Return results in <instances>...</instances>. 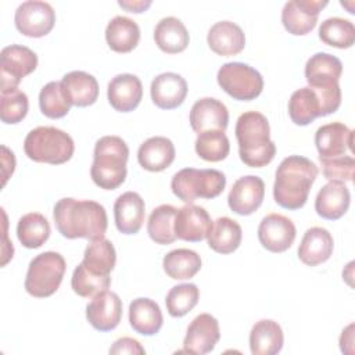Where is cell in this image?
I'll list each match as a JSON object with an SVG mask.
<instances>
[{
	"label": "cell",
	"mask_w": 355,
	"mask_h": 355,
	"mask_svg": "<svg viewBox=\"0 0 355 355\" xmlns=\"http://www.w3.org/2000/svg\"><path fill=\"white\" fill-rule=\"evenodd\" d=\"M225 186L226 178L218 169L183 168L171 180L173 194L187 204L196 198H215L225 190Z\"/></svg>",
	"instance_id": "8992f818"
},
{
	"label": "cell",
	"mask_w": 355,
	"mask_h": 355,
	"mask_svg": "<svg viewBox=\"0 0 355 355\" xmlns=\"http://www.w3.org/2000/svg\"><path fill=\"white\" fill-rule=\"evenodd\" d=\"M236 139L240 159L251 168L268 165L276 154V146L270 140V128L266 116L258 111L241 114L236 122Z\"/></svg>",
	"instance_id": "3957f363"
},
{
	"label": "cell",
	"mask_w": 355,
	"mask_h": 355,
	"mask_svg": "<svg viewBox=\"0 0 355 355\" xmlns=\"http://www.w3.org/2000/svg\"><path fill=\"white\" fill-rule=\"evenodd\" d=\"M327 0H290L282 10V22L291 35H306L318 22L319 12Z\"/></svg>",
	"instance_id": "8fae6325"
},
{
	"label": "cell",
	"mask_w": 355,
	"mask_h": 355,
	"mask_svg": "<svg viewBox=\"0 0 355 355\" xmlns=\"http://www.w3.org/2000/svg\"><path fill=\"white\" fill-rule=\"evenodd\" d=\"M318 176V166L306 157L288 155L277 166L273 198L286 209H300L308 200L309 190Z\"/></svg>",
	"instance_id": "7a4b0ae2"
},
{
	"label": "cell",
	"mask_w": 355,
	"mask_h": 355,
	"mask_svg": "<svg viewBox=\"0 0 355 355\" xmlns=\"http://www.w3.org/2000/svg\"><path fill=\"white\" fill-rule=\"evenodd\" d=\"M323 175L329 180L351 182L354 178L355 161L352 155H340L336 158L320 159Z\"/></svg>",
	"instance_id": "ee69618b"
},
{
	"label": "cell",
	"mask_w": 355,
	"mask_h": 355,
	"mask_svg": "<svg viewBox=\"0 0 355 355\" xmlns=\"http://www.w3.org/2000/svg\"><path fill=\"white\" fill-rule=\"evenodd\" d=\"M107 97L115 111H133L140 104L143 97L141 82L136 75L119 73L110 80Z\"/></svg>",
	"instance_id": "d6986e66"
},
{
	"label": "cell",
	"mask_w": 355,
	"mask_h": 355,
	"mask_svg": "<svg viewBox=\"0 0 355 355\" xmlns=\"http://www.w3.org/2000/svg\"><path fill=\"white\" fill-rule=\"evenodd\" d=\"M67 263L64 257L55 251H46L36 255L28 266L25 290L36 298L53 295L64 277Z\"/></svg>",
	"instance_id": "52a82bcc"
},
{
	"label": "cell",
	"mask_w": 355,
	"mask_h": 355,
	"mask_svg": "<svg viewBox=\"0 0 355 355\" xmlns=\"http://www.w3.org/2000/svg\"><path fill=\"white\" fill-rule=\"evenodd\" d=\"M283 343V330L272 319L258 320L250 331V349L254 355H275L282 351Z\"/></svg>",
	"instance_id": "f546056e"
},
{
	"label": "cell",
	"mask_w": 355,
	"mask_h": 355,
	"mask_svg": "<svg viewBox=\"0 0 355 355\" xmlns=\"http://www.w3.org/2000/svg\"><path fill=\"white\" fill-rule=\"evenodd\" d=\"M189 119L191 129L197 133L207 130L225 132L229 123V111L220 100L204 97L193 104Z\"/></svg>",
	"instance_id": "2e32d148"
},
{
	"label": "cell",
	"mask_w": 355,
	"mask_h": 355,
	"mask_svg": "<svg viewBox=\"0 0 355 355\" xmlns=\"http://www.w3.org/2000/svg\"><path fill=\"white\" fill-rule=\"evenodd\" d=\"M178 208L171 204H162L154 208L148 216L147 232L153 241L157 244H172L176 240L175 234V216Z\"/></svg>",
	"instance_id": "d590c367"
},
{
	"label": "cell",
	"mask_w": 355,
	"mask_h": 355,
	"mask_svg": "<svg viewBox=\"0 0 355 355\" xmlns=\"http://www.w3.org/2000/svg\"><path fill=\"white\" fill-rule=\"evenodd\" d=\"M209 49L222 57L239 54L245 46L243 29L232 21H219L211 26L207 35Z\"/></svg>",
	"instance_id": "cb8c5ba5"
},
{
	"label": "cell",
	"mask_w": 355,
	"mask_h": 355,
	"mask_svg": "<svg viewBox=\"0 0 355 355\" xmlns=\"http://www.w3.org/2000/svg\"><path fill=\"white\" fill-rule=\"evenodd\" d=\"M129 157L128 144L119 136H103L96 141L92 180L104 190H115L126 179V162Z\"/></svg>",
	"instance_id": "277c9868"
},
{
	"label": "cell",
	"mask_w": 355,
	"mask_h": 355,
	"mask_svg": "<svg viewBox=\"0 0 355 355\" xmlns=\"http://www.w3.org/2000/svg\"><path fill=\"white\" fill-rule=\"evenodd\" d=\"M200 290L193 283H183L172 287L165 298L166 311L173 318H182L189 313L198 302Z\"/></svg>",
	"instance_id": "60d3db41"
},
{
	"label": "cell",
	"mask_w": 355,
	"mask_h": 355,
	"mask_svg": "<svg viewBox=\"0 0 355 355\" xmlns=\"http://www.w3.org/2000/svg\"><path fill=\"white\" fill-rule=\"evenodd\" d=\"M71 103L64 94L61 82H49L39 93V107L43 115L51 119L62 118L69 112Z\"/></svg>",
	"instance_id": "ab89813d"
},
{
	"label": "cell",
	"mask_w": 355,
	"mask_h": 355,
	"mask_svg": "<svg viewBox=\"0 0 355 355\" xmlns=\"http://www.w3.org/2000/svg\"><path fill=\"white\" fill-rule=\"evenodd\" d=\"M175 159V146L164 136H154L143 141L137 150L140 166L150 172L166 169Z\"/></svg>",
	"instance_id": "484cf974"
},
{
	"label": "cell",
	"mask_w": 355,
	"mask_h": 355,
	"mask_svg": "<svg viewBox=\"0 0 355 355\" xmlns=\"http://www.w3.org/2000/svg\"><path fill=\"white\" fill-rule=\"evenodd\" d=\"M37 67V55L26 46L11 44L0 53L1 90L17 87L18 83Z\"/></svg>",
	"instance_id": "9c48e42d"
},
{
	"label": "cell",
	"mask_w": 355,
	"mask_h": 355,
	"mask_svg": "<svg viewBox=\"0 0 355 355\" xmlns=\"http://www.w3.org/2000/svg\"><path fill=\"white\" fill-rule=\"evenodd\" d=\"M61 87L72 105L87 107L98 97V83L96 78L85 71H72L62 76Z\"/></svg>",
	"instance_id": "4316f807"
},
{
	"label": "cell",
	"mask_w": 355,
	"mask_h": 355,
	"mask_svg": "<svg viewBox=\"0 0 355 355\" xmlns=\"http://www.w3.org/2000/svg\"><path fill=\"white\" fill-rule=\"evenodd\" d=\"M319 37L329 46L337 49H348L355 42V26L348 19L331 17L320 24Z\"/></svg>",
	"instance_id": "74e56055"
},
{
	"label": "cell",
	"mask_w": 355,
	"mask_h": 355,
	"mask_svg": "<svg viewBox=\"0 0 355 355\" xmlns=\"http://www.w3.org/2000/svg\"><path fill=\"white\" fill-rule=\"evenodd\" d=\"M154 40L164 53L178 54L187 47L190 36L179 18L165 17L155 25Z\"/></svg>",
	"instance_id": "4dcf8cb0"
},
{
	"label": "cell",
	"mask_w": 355,
	"mask_h": 355,
	"mask_svg": "<svg viewBox=\"0 0 355 355\" xmlns=\"http://www.w3.org/2000/svg\"><path fill=\"white\" fill-rule=\"evenodd\" d=\"M129 323L141 336L157 334L164 323L159 305L150 298H136L129 304Z\"/></svg>",
	"instance_id": "83f0119b"
},
{
	"label": "cell",
	"mask_w": 355,
	"mask_h": 355,
	"mask_svg": "<svg viewBox=\"0 0 355 355\" xmlns=\"http://www.w3.org/2000/svg\"><path fill=\"white\" fill-rule=\"evenodd\" d=\"M341 73V61L329 53H316L305 64V79L313 89L338 85Z\"/></svg>",
	"instance_id": "d4e9b609"
},
{
	"label": "cell",
	"mask_w": 355,
	"mask_h": 355,
	"mask_svg": "<svg viewBox=\"0 0 355 355\" xmlns=\"http://www.w3.org/2000/svg\"><path fill=\"white\" fill-rule=\"evenodd\" d=\"M105 40L111 50L116 53H129L140 40V28L133 19L116 15L105 28Z\"/></svg>",
	"instance_id": "1f68e13d"
},
{
	"label": "cell",
	"mask_w": 355,
	"mask_h": 355,
	"mask_svg": "<svg viewBox=\"0 0 355 355\" xmlns=\"http://www.w3.org/2000/svg\"><path fill=\"white\" fill-rule=\"evenodd\" d=\"M118 4L128 10L129 12H143L146 11L150 6H151V1L150 0H119Z\"/></svg>",
	"instance_id": "bcb514c9"
},
{
	"label": "cell",
	"mask_w": 355,
	"mask_h": 355,
	"mask_svg": "<svg viewBox=\"0 0 355 355\" xmlns=\"http://www.w3.org/2000/svg\"><path fill=\"white\" fill-rule=\"evenodd\" d=\"M265 196V183L259 176L247 175L239 178L227 196L229 208L239 215H251L255 212Z\"/></svg>",
	"instance_id": "5bb4252c"
},
{
	"label": "cell",
	"mask_w": 355,
	"mask_h": 355,
	"mask_svg": "<svg viewBox=\"0 0 355 355\" xmlns=\"http://www.w3.org/2000/svg\"><path fill=\"white\" fill-rule=\"evenodd\" d=\"M146 205L140 194L126 191L114 204V219L116 229L123 234H136L144 222Z\"/></svg>",
	"instance_id": "44dd1931"
},
{
	"label": "cell",
	"mask_w": 355,
	"mask_h": 355,
	"mask_svg": "<svg viewBox=\"0 0 355 355\" xmlns=\"http://www.w3.org/2000/svg\"><path fill=\"white\" fill-rule=\"evenodd\" d=\"M194 148L200 158L209 162H218L225 159L229 155L230 143L225 132L207 130V132L198 133Z\"/></svg>",
	"instance_id": "f35d334b"
},
{
	"label": "cell",
	"mask_w": 355,
	"mask_h": 355,
	"mask_svg": "<svg viewBox=\"0 0 355 355\" xmlns=\"http://www.w3.org/2000/svg\"><path fill=\"white\" fill-rule=\"evenodd\" d=\"M354 132L341 122L322 125L315 133V146L319 159H329L344 155L347 150L352 153Z\"/></svg>",
	"instance_id": "ac0fdd59"
},
{
	"label": "cell",
	"mask_w": 355,
	"mask_h": 355,
	"mask_svg": "<svg viewBox=\"0 0 355 355\" xmlns=\"http://www.w3.org/2000/svg\"><path fill=\"white\" fill-rule=\"evenodd\" d=\"M219 338L220 330L218 320L209 313H200L189 324L180 352L208 354L215 348Z\"/></svg>",
	"instance_id": "4fadbf2b"
},
{
	"label": "cell",
	"mask_w": 355,
	"mask_h": 355,
	"mask_svg": "<svg viewBox=\"0 0 355 355\" xmlns=\"http://www.w3.org/2000/svg\"><path fill=\"white\" fill-rule=\"evenodd\" d=\"M150 94L153 103L162 110L178 108L187 96V83L184 78L175 72H164L151 82Z\"/></svg>",
	"instance_id": "ffe728a7"
},
{
	"label": "cell",
	"mask_w": 355,
	"mask_h": 355,
	"mask_svg": "<svg viewBox=\"0 0 355 355\" xmlns=\"http://www.w3.org/2000/svg\"><path fill=\"white\" fill-rule=\"evenodd\" d=\"M17 236L24 247L39 248L50 236V223L39 212L25 214L18 220Z\"/></svg>",
	"instance_id": "8d00e7d4"
},
{
	"label": "cell",
	"mask_w": 355,
	"mask_h": 355,
	"mask_svg": "<svg viewBox=\"0 0 355 355\" xmlns=\"http://www.w3.org/2000/svg\"><path fill=\"white\" fill-rule=\"evenodd\" d=\"M26 157L35 162L60 165L69 161L75 151L72 137L54 126H37L24 140Z\"/></svg>",
	"instance_id": "5b68a950"
},
{
	"label": "cell",
	"mask_w": 355,
	"mask_h": 355,
	"mask_svg": "<svg viewBox=\"0 0 355 355\" xmlns=\"http://www.w3.org/2000/svg\"><path fill=\"white\" fill-rule=\"evenodd\" d=\"M162 266L165 273L175 280H184L194 277L201 269V257L189 248H178L169 251L164 259Z\"/></svg>",
	"instance_id": "e575fe53"
},
{
	"label": "cell",
	"mask_w": 355,
	"mask_h": 355,
	"mask_svg": "<svg viewBox=\"0 0 355 355\" xmlns=\"http://www.w3.org/2000/svg\"><path fill=\"white\" fill-rule=\"evenodd\" d=\"M53 218L57 230L67 239L93 241L104 237L108 226L105 208L92 200L61 198L54 205Z\"/></svg>",
	"instance_id": "6da1fadb"
},
{
	"label": "cell",
	"mask_w": 355,
	"mask_h": 355,
	"mask_svg": "<svg viewBox=\"0 0 355 355\" xmlns=\"http://www.w3.org/2000/svg\"><path fill=\"white\" fill-rule=\"evenodd\" d=\"M110 284H111L110 276L93 275L83 266L82 262L75 268V270L72 273V279H71L72 290L78 295L85 297V298L94 297L97 293L107 290L110 287Z\"/></svg>",
	"instance_id": "7bdbcfd3"
},
{
	"label": "cell",
	"mask_w": 355,
	"mask_h": 355,
	"mask_svg": "<svg viewBox=\"0 0 355 355\" xmlns=\"http://www.w3.org/2000/svg\"><path fill=\"white\" fill-rule=\"evenodd\" d=\"M144 348L140 345V343L130 337H122L118 338L112 347L110 348V354H144Z\"/></svg>",
	"instance_id": "f6af8a7d"
},
{
	"label": "cell",
	"mask_w": 355,
	"mask_h": 355,
	"mask_svg": "<svg viewBox=\"0 0 355 355\" xmlns=\"http://www.w3.org/2000/svg\"><path fill=\"white\" fill-rule=\"evenodd\" d=\"M86 318L98 331L114 330L122 318V301L119 295L108 290L97 293L86 306Z\"/></svg>",
	"instance_id": "9a60e30c"
},
{
	"label": "cell",
	"mask_w": 355,
	"mask_h": 355,
	"mask_svg": "<svg viewBox=\"0 0 355 355\" xmlns=\"http://www.w3.org/2000/svg\"><path fill=\"white\" fill-rule=\"evenodd\" d=\"M351 194L344 182L330 180L316 194L315 211L329 220L340 219L349 208Z\"/></svg>",
	"instance_id": "7402d4cb"
},
{
	"label": "cell",
	"mask_w": 355,
	"mask_h": 355,
	"mask_svg": "<svg viewBox=\"0 0 355 355\" xmlns=\"http://www.w3.org/2000/svg\"><path fill=\"white\" fill-rule=\"evenodd\" d=\"M333 236L324 227H309L300 243L298 258L308 266H316L326 262L333 254Z\"/></svg>",
	"instance_id": "603a6c76"
},
{
	"label": "cell",
	"mask_w": 355,
	"mask_h": 355,
	"mask_svg": "<svg viewBox=\"0 0 355 355\" xmlns=\"http://www.w3.org/2000/svg\"><path fill=\"white\" fill-rule=\"evenodd\" d=\"M212 220L205 208L194 204H187L178 209L175 216L176 239L197 243L207 237Z\"/></svg>",
	"instance_id": "e0dca14e"
},
{
	"label": "cell",
	"mask_w": 355,
	"mask_h": 355,
	"mask_svg": "<svg viewBox=\"0 0 355 355\" xmlns=\"http://www.w3.org/2000/svg\"><path fill=\"white\" fill-rule=\"evenodd\" d=\"M116 262V252L112 243L105 239L93 240L85 250L83 266L97 276H110Z\"/></svg>",
	"instance_id": "836d02e7"
},
{
	"label": "cell",
	"mask_w": 355,
	"mask_h": 355,
	"mask_svg": "<svg viewBox=\"0 0 355 355\" xmlns=\"http://www.w3.org/2000/svg\"><path fill=\"white\" fill-rule=\"evenodd\" d=\"M288 115L295 125L305 126L324 115V108L318 93L309 86L295 90L288 100Z\"/></svg>",
	"instance_id": "f1b7e54d"
},
{
	"label": "cell",
	"mask_w": 355,
	"mask_h": 355,
	"mask_svg": "<svg viewBox=\"0 0 355 355\" xmlns=\"http://www.w3.org/2000/svg\"><path fill=\"white\" fill-rule=\"evenodd\" d=\"M295 225L282 214L266 215L258 226V240L270 252H284L295 240Z\"/></svg>",
	"instance_id": "7c38bea8"
},
{
	"label": "cell",
	"mask_w": 355,
	"mask_h": 355,
	"mask_svg": "<svg viewBox=\"0 0 355 355\" xmlns=\"http://www.w3.org/2000/svg\"><path fill=\"white\" fill-rule=\"evenodd\" d=\"M218 85L234 100L251 101L263 89L262 75L244 62H226L216 75Z\"/></svg>",
	"instance_id": "ba28073f"
},
{
	"label": "cell",
	"mask_w": 355,
	"mask_h": 355,
	"mask_svg": "<svg viewBox=\"0 0 355 355\" xmlns=\"http://www.w3.org/2000/svg\"><path fill=\"white\" fill-rule=\"evenodd\" d=\"M28 96L18 87L1 90L0 93V118L4 123H18L28 114Z\"/></svg>",
	"instance_id": "b9f144b4"
},
{
	"label": "cell",
	"mask_w": 355,
	"mask_h": 355,
	"mask_svg": "<svg viewBox=\"0 0 355 355\" xmlns=\"http://www.w3.org/2000/svg\"><path fill=\"white\" fill-rule=\"evenodd\" d=\"M243 232L237 220L229 216H220L212 222V226L207 234L208 245L215 252L230 254L241 244Z\"/></svg>",
	"instance_id": "d6a6232c"
},
{
	"label": "cell",
	"mask_w": 355,
	"mask_h": 355,
	"mask_svg": "<svg viewBox=\"0 0 355 355\" xmlns=\"http://www.w3.org/2000/svg\"><path fill=\"white\" fill-rule=\"evenodd\" d=\"M17 29L29 37H43L55 24V12L46 1L28 0L18 6L14 15Z\"/></svg>",
	"instance_id": "30bf717a"
}]
</instances>
